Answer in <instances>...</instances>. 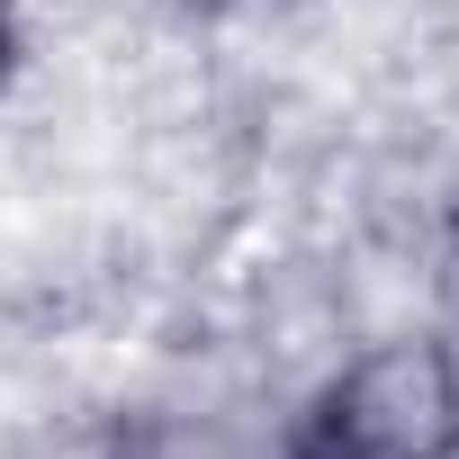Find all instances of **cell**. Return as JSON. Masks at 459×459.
I'll return each mask as SVG.
<instances>
[{
    "label": "cell",
    "instance_id": "obj_1",
    "mask_svg": "<svg viewBox=\"0 0 459 459\" xmlns=\"http://www.w3.org/2000/svg\"><path fill=\"white\" fill-rule=\"evenodd\" d=\"M280 459H459V360L423 333L369 342L289 414Z\"/></svg>",
    "mask_w": 459,
    "mask_h": 459
},
{
    "label": "cell",
    "instance_id": "obj_2",
    "mask_svg": "<svg viewBox=\"0 0 459 459\" xmlns=\"http://www.w3.org/2000/svg\"><path fill=\"white\" fill-rule=\"evenodd\" d=\"M108 459H280L262 441H244L235 423H198V414H162V423H135Z\"/></svg>",
    "mask_w": 459,
    "mask_h": 459
},
{
    "label": "cell",
    "instance_id": "obj_3",
    "mask_svg": "<svg viewBox=\"0 0 459 459\" xmlns=\"http://www.w3.org/2000/svg\"><path fill=\"white\" fill-rule=\"evenodd\" d=\"M10 64H19V19H10V0H0V82H10Z\"/></svg>",
    "mask_w": 459,
    "mask_h": 459
}]
</instances>
